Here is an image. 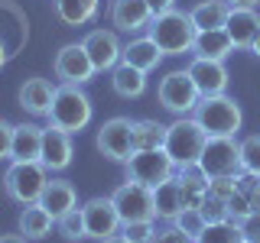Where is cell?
I'll list each match as a JSON object with an SVG mask.
<instances>
[{
	"mask_svg": "<svg viewBox=\"0 0 260 243\" xmlns=\"http://www.w3.org/2000/svg\"><path fill=\"white\" fill-rule=\"evenodd\" d=\"M195 23L189 10H166L159 16H153L150 26H146V36L159 46L162 55H182V52H192V43H195Z\"/></svg>",
	"mask_w": 260,
	"mask_h": 243,
	"instance_id": "1",
	"label": "cell"
},
{
	"mask_svg": "<svg viewBox=\"0 0 260 243\" xmlns=\"http://www.w3.org/2000/svg\"><path fill=\"white\" fill-rule=\"evenodd\" d=\"M91 117H94V104H91V97L81 91V85H59L55 101H52L49 117H46L49 124L75 136L91 124Z\"/></svg>",
	"mask_w": 260,
	"mask_h": 243,
	"instance_id": "2",
	"label": "cell"
},
{
	"mask_svg": "<svg viewBox=\"0 0 260 243\" xmlns=\"http://www.w3.org/2000/svg\"><path fill=\"white\" fill-rule=\"evenodd\" d=\"M195 124L205 130V136H238V130L244 124L241 104L228 94H215V97H202L192 110Z\"/></svg>",
	"mask_w": 260,
	"mask_h": 243,
	"instance_id": "3",
	"label": "cell"
},
{
	"mask_svg": "<svg viewBox=\"0 0 260 243\" xmlns=\"http://www.w3.org/2000/svg\"><path fill=\"white\" fill-rule=\"evenodd\" d=\"M205 130L195 124V117H176L173 124H166V143L162 149L169 152V159L176 166H199V156L205 149Z\"/></svg>",
	"mask_w": 260,
	"mask_h": 243,
	"instance_id": "4",
	"label": "cell"
},
{
	"mask_svg": "<svg viewBox=\"0 0 260 243\" xmlns=\"http://www.w3.org/2000/svg\"><path fill=\"white\" fill-rule=\"evenodd\" d=\"M46 182H49V169L43 162H10L4 175V188H7V198L16 201V205H39L46 191Z\"/></svg>",
	"mask_w": 260,
	"mask_h": 243,
	"instance_id": "5",
	"label": "cell"
},
{
	"mask_svg": "<svg viewBox=\"0 0 260 243\" xmlns=\"http://www.w3.org/2000/svg\"><path fill=\"white\" fill-rule=\"evenodd\" d=\"M199 169L208 178H238L244 172L241 166V143L234 136H208L205 149L199 156Z\"/></svg>",
	"mask_w": 260,
	"mask_h": 243,
	"instance_id": "6",
	"label": "cell"
},
{
	"mask_svg": "<svg viewBox=\"0 0 260 243\" xmlns=\"http://www.w3.org/2000/svg\"><path fill=\"white\" fill-rule=\"evenodd\" d=\"M156 97L173 117H192L195 104L202 101V94H199V88H195L189 71H169V75L159 81Z\"/></svg>",
	"mask_w": 260,
	"mask_h": 243,
	"instance_id": "7",
	"label": "cell"
},
{
	"mask_svg": "<svg viewBox=\"0 0 260 243\" xmlns=\"http://www.w3.org/2000/svg\"><path fill=\"white\" fill-rule=\"evenodd\" d=\"M124 169L130 182H140L146 188H156L159 182L176 175V162L169 159L166 149H140L124 162Z\"/></svg>",
	"mask_w": 260,
	"mask_h": 243,
	"instance_id": "8",
	"label": "cell"
},
{
	"mask_svg": "<svg viewBox=\"0 0 260 243\" xmlns=\"http://www.w3.org/2000/svg\"><path fill=\"white\" fill-rule=\"evenodd\" d=\"M114 208H117L120 221L130 224V221H156V205H153V188H146L140 182H127L120 188H114L111 194Z\"/></svg>",
	"mask_w": 260,
	"mask_h": 243,
	"instance_id": "9",
	"label": "cell"
},
{
	"mask_svg": "<svg viewBox=\"0 0 260 243\" xmlns=\"http://www.w3.org/2000/svg\"><path fill=\"white\" fill-rule=\"evenodd\" d=\"M98 152L111 162H127L134 156V120L130 117H111L98 130Z\"/></svg>",
	"mask_w": 260,
	"mask_h": 243,
	"instance_id": "10",
	"label": "cell"
},
{
	"mask_svg": "<svg viewBox=\"0 0 260 243\" xmlns=\"http://www.w3.org/2000/svg\"><path fill=\"white\" fill-rule=\"evenodd\" d=\"M52 68H55V78H59L62 85H88V81L98 75L91 59H88V49L81 43L62 46L59 52H55Z\"/></svg>",
	"mask_w": 260,
	"mask_h": 243,
	"instance_id": "11",
	"label": "cell"
},
{
	"mask_svg": "<svg viewBox=\"0 0 260 243\" xmlns=\"http://www.w3.org/2000/svg\"><path fill=\"white\" fill-rule=\"evenodd\" d=\"M81 217H85V233L98 243L114 237V233H120V227H124L111 198H88L81 205Z\"/></svg>",
	"mask_w": 260,
	"mask_h": 243,
	"instance_id": "12",
	"label": "cell"
},
{
	"mask_svg": "<svg viewBox=\"0 0 260 243\" xmlns=\"http://www.w3.org/2000/svg\"><path fill=\"white\" fill-rule=\"evenodd\" d=\"M81 46L88 49V59H91L98 75L114 71L120 65V55H124V46H120V39H117L114 29H91L81 39Z\"/></svg>",
	"mask_w": 260,
	"mask_h": 243,
	"instance_id": "13",
	"label": "cell"
},
{
	"mask_svg": "<svg viewBox=\"0 0 260 243\" xmlns=\"http://www.w3.org/2000/svg\"><path fill=\"white\" fill-rule=\"evenodd\" d=\"M185 71L192 75V81H195V88H199V94H202V97L228 94V68H224V62H218V59H202V55H195Z\"/></svg>",
	"mask_w": 260,
	"mask_h": 243,
	"instance_id": "14",
	"label": "cell"
},
{
	"mask_svg": "<svg viewBox=\"0 0 260 243\" xmlns=\"http://www.w3.org/2000/svg\"><path fill=\"white\" fill-rule=\"evenodd\" d=\"M55 91L59 88L52 85L49 78H26L20 85V91H16V101H20V107L32 113V117H49V107H52V101H55Z\"/></svg>",
	"mask_w": 260,
	"mask_h": 243,
	"instance_id": "15",
	"label": "cell"
},
{
	"mask_svg": "<svg viewBox=\"0 0 260 243\" xmlns=\"http://www.w3.org/2000/svg\"><path fill=\"white\" fill-rule=\"evenodd\" d=\"M39 162L49 172H65L72 166V133L49 124L43 130V156H39Z\"/></svg>",
	"mask_w": 260,
	"mask_h": 243,
	"instance_id": "16",
	"label": "cell"
},
{
	"mask_svg": "<svg viewBox=\"0 0 260 243\" xmlns=\"http://www.w3.org/2000/svg\"><path fill=\"white\" fill-rule=\"evenodd\" d=\"M224 32L231 36L234 49H250V43L260 32V13L254 7H231L224 20Z\"/></svg>",
	"mask_w": 260,
	"mask_h": 243,
	"instance_id": "17",
	"label": "cell"
},
{
	"mask_svg": "<svg viewBox=\"0 0 260 243\" xmlns=\"http://www.w3.org/2000/svg\"><path fill=\"white\" fill-rule=\"evenodd\" d=\"M153 13L146 0H111V23L120 32H146Z\"/></svg>",
	"mask_w": 260,
	"mask_h": 243,
	"instance_id": "18",
	"label": "cell"
},
{
	"mask_svg": "<svg viewBox=\"0 0 260 243\" xmlns=\"http://www.w3.org/2000/svg\"><path fill=\"white\" fill-rule=\"evenodd\" d=\"M43 130L39 124H13L10 162H39L43 156Z\"/></svg>",
	"mask_w": 260,
	"mask_h": 243,
	"instance_id": "19",
	"label": "cell"
},
{
	"mask_svg": "<svg viewBox=\"0 0 260 243\" xmlns=\"http://www.w3.org/2000/svg\"><path fill=\"white\" fill-rule=\"evenodd\" d=\"M39 205H43L49 214L59 221L62 214H69L72 208H78V194H75V185L69 182V178H49L46 182V191L43 198H39Z\"/></svg>",
	"mask_w": 260,
	"mask_h": 243,
	"instance_id": "20",
	"label": "cell"
},
{
	"mask_svg": "<svg viewBox=\"0 0 260 243\" xmlns=\"http://www.w3.org/2000/svg\"><path fill=\"white\" fill-rule=\"evenodd\" d=\"M166 59V55L159 52V46L153 43L150 36H137V39H130V43L124 46V55H120V62H127V65H134V68H140L150 75L156 65Z\"/></svg>",
	"mask_w": 260,
	"mask_h": 243,
	"instance_id": "21",
	"label": "cell"
},
{
	"mask_svg": "<svg viewBox=\"0 0 260 243\" xmlns=\"http://www.w3.org/2000/svg\"><path fill=\"white\" fill-rule=\"evenodd\" d=\"M176 182L182 188V208H202L208 191V175L199 166H176Z\"/></svg>",
	"mask_w": 260,
	"mask_h": 243,
	"instance_id": "22",
	"label": "cell"
},
{
	"mask_svg": "<svg viewBox=\"0 0 260 243\" xmlns=\"http://www.w3.org/2000/svg\"><path fill=\"white\" fill-rule=\"evenodd\" d=\"M192 52L202 55V59H218V62H224L228 55L234 52V43H231V36H228L224 29H202V32H195Z\"/></svg>",
	"mask_w": 260,
	"mask_h": 243,
	"instance_id": "23",
	"label": "cell"
},
{
	"mask_svg": "<svg viewBox=\"0 0 260 243\" xmlns=\"http://www.w3.org/2000/svg\"><path fill=\"white\" fill-rule=\"evenodd\" d=\"M111 88L117 97H124V101H130V97H143L146 91V71L134 68V65L120 62L117 68L111 71Z\"/></svg>",
	"mask_w": 260,
	"mask_h": 243,
	"instance_id": "24",
	"label": "cell"
},
{
	"mask_svg": "<svg viewBox=\"0 0 260 243\" xmlns=\"http://www.w3.org/2000/svg\"><path fill=\"white\" fill-rule=\"evenodd\" d=\"M52 7L65 26H85V23H91L98 16L101 0H52Z\"/></svg>",
	"mask_w": 260,
	"mask_h": 243,
	"instance_id": "25",
	"label": "cell"
},
{
	"mask_svg": "<svg viewBox=\"0 0 260 243\" xmlns=\"http://www.w3.org/2000/svg\"><path fill=\"white\" fill-rule=\"evenodd\" d=\"M153 205H156L159 221H173L179 211H182V188H179L176 175L166 178V182H159L156 188H153Z\"/></svg>",
	"mask_w": 260,
	"mask_h": 243,
	"instance_id": "26",
	"label": "cell"
},
{
	"mask_svg": "<svg viewBox=\"0 0 260 243\" xmlns=\"http://www.w3.org/2000/svg\"><path fill=\"white\" fill-rule=\"evenodd\" d=\"M52 224H55V217L49 214L43 205H26V208H23V214H20V233L26 240L49 237V233H52Z\"/></svg>",
	"mask_w": 260,
	"mask_h": 243,
	"instance_id": "27",
	"label": "cell"
},
{
	"mask_svg": "<svg viewBox=\"0 0 260 243\" xmlns=\"http://www.w3.org/2000/svg\"><path fill=\"white\" fill-rule=\"evenodd\" d=\"M228 10L231 7L224 4V0H199V4L189 10L195 29H224V20H228Z\"/></svg>",
	"mask_w": 260,
	"mask_h": 243,
	"instance_id": "28",
	"label": "cell"
},
{
	"mask_svg": "<svg viewBox=\"0 0 260 243\" xmlns=\"http://www.w3.org/2000/svg\"><path fill=\"white\" fill-rule=\"evenodd\" d=\"M166 143V124L159 120H134V149H162Z\"/></svg>",
	"mask_w": 260,
	"mask_h": 243,
	"instance_id": "29",
	"label": "cell"
},
{
	"mask_svg": "<svg viewBox=\"0 0 260 243\" xmlns=\"http://www.w3.org/2000/svg\"><path fill=\"white\" fill-rule=\"evenodd\" d=\"M195 243H244V233L238 221H218L205 224V230L195 237Z\"/></svg>",
	"mask_w": 260,
	"mask_h": 243,
	"instance_id": "30",
	"label": "cell"
},
{
	"mask_svg": "<svg viewBox=\"0 0 260 243\" xmlns=\"http://www.w3.org/2000/svg\"><path fill=\"white\" fill-rule=\"evenodd\" d=\"M55 227H59V233L65 240H85L88 233H85V217H81V208H72L69 214H62L59 221H55Z\"/></svg>",
	"mask_w": 260,
	"mask_h": 243,
	"instance_id": "31",
	"label": "cell"
},
{
	"mask_svg": "<svg viewBox=\"0 0 260 243\" xmlns=\"http://www.w3.org/2000/svg\"><path fill=\"white\" fill-rule=\"evenodd\" d=\"M169 224H176L179 230H182V233H189L192 240L199 237L202 230H205V217H202V211H199V208H182V211H179V214H176Z\"/></svg>",
	"mask_w": 260,
	"mask_h": 243,
	"instance_id": "32",
	"label": "cell"
},
{
	"mask_svg": "<svg viewBox=\"0 0 260 243\" xmlns=\"http://www.w3.org/2000/svg\"><path fill=\"white\" fill-rule=\"evenodd\" d=\"M241 166L247 175H260V133L241 140Z\"/></svg>",
	"mask_w": 260,
	"mask_h": 243,
	"instance_id": "33",
	"label": "cell"
},
{
	"mask_svg": "<svg viewBox=\"0 0 260 243\" xmlns=\"http://www.w3.org/2000/svg\"><path fill=\"white\" fill-rule=\"evenodd\" d=\"M202 217H205V224H218V221H231L228 217V201L218 198V194L205 191V198H202Z\"/></svg>",
	"mask_w": 260,
	"mask_h": 243,
	"instance_id": "34",
	"label": "cell"
},
{
	"mask_svg": "<svg viewBox=\"0 0 260 243\" xmlns=\"http://www.w3.org/2000/svg\"><path fill=\"white\" fill-rule=\"evenodd\" d=\"M120 233L134 243H150V237L156 233V221H130L120 227Z\"/></svg>",
	"mask_w": 260,
	"mask_h": 243,
	"instance_id": "35",
	"label": "cell"
},
{
	"mask_svg": "<svg viewBox=\"0 0 260 243\" xmlns=\"http://www.w3.org/2000/svg\"><path fill=\"white\" fill-rule=\"evenodd\" d=\"M238 188L247 194L250 211H260V175H247V172H241V175H238Z\"/></svg>",
	"mask_w": 260,
	"mask_h": 243,
	"instance_id": "36",
	"label": "cell"
},
{
	"mask_svg": "<svg viewBox=\"0 0 260 243\" xmlns=\"http://www.w3.org/2000/svg\"><path fill=\"white\" fill-rule=\"evenodd\" d=\"M150 243H195L189 233H182L176 224H166V227H159L156 233L150 237Z\"/></svg>",
	"mask_w": 260,
	"mask_h": 243,
	"instance_id": "37",
	"label": "cell"
},
{
	"mask_svg": "<svg viewBox=\"0 0 260 243\" xmlns=\"http://www.w3.org/2000/svg\"><path fill=\"white\" fill-rule=\"evenodd\" d=\"M247 214H250V201H247V194L238 188L228 198V217H231V221H244Z\"/></svg>",
	"mask_w": 260,
	"mask_h": 243,
	"instance_id": "38",
	"label": "cell"
},
{
	"mask_svg": "<svg viewBox=\"0 0 260 243\" xmlns=\"http://www.w3.org/2000/svg\"><path fill=\"white\" fill-rule=\"evenodd\" d=\"M241 224V233H244V240L247 243H260V211H250L244 221H238Z\"/></svg>",
	"mask_w": 260,
	"mask_h": 243,
	"instance_id": "39",
	"label": "cell"
},
{
	"mask_svg": "<svg viewBox=\"0 0 260 243\" xmlns=\"http://www.w3.org/2000/svg\"><path fill=\"white\" fill-rule=\"evenodd\" d=\"M10 146H13V124L0 117V159H10Z\"/></svg>",
	"mask_w": 260,
	"mask_h": 243,
	"instance_id": "40",
	"label": "cell"
},
{
	"mask_svg": "<svg viewBox=\"0 0 260 243\" xmlns=\"http://www.w3.org/2000/svg\"><path fill=\"white\" fill-rule=\"evenodd\" d=\"M146 7H150V13H153V16H159V13L173 10V7H176V0H146Z\"/></svg>",
	"mask_w": 260,
	"mask_h": 243,
	"instance_id": "41",
	"label": "cell"
},
{
	"mask_svg": "<svg viewBox=\"0 0 260 243\" xmlns=\"http://www.w3.org/2000/svg\"><path fill=\"white\" fill-rule=\"evenodd\" d=\"M0 243H29L23 233H0Z\"/></svg>",
	"mask_w": 260,
	"mask_h": 243,
	"instance_id": "42",
	"label": "cell"
},
{
	"mask_svg": "<svg viewBox=\"0 0 260 243\" xmlns=\"http://www.w3.org/2000/svg\"><path fill=\"white\" fill-rule=\"evenodd\" d=\"M224 4H228V7H254V10H257L260 0H224Z\"/></svg>",
	"mask_w": 260,
	"mask_h": 243,
	"instance_id": "43",
	"label": "cell"
},
{
	"mask_svg": "<svg viewBox=\"0 0 260 243\" xmlns=\"http://www.w3.org/2000/svg\"><path fill=\"white\" fill-rule=\"evenodd\" d=\"M101 243H134V240H127L124 233H114V237H108V240H101Z\"/></svg>",
	"mask_w": 260,
	"mask_h": 243,
	"instance_id": "44",
	"label": "cell"
},
{
	"mask_svg": "<svg viewBox=\"0 0 260 243\" xmlns=\"http://www.w3.org/2000/svg\"><path fill=\"white\" fill-rule=\"evenodd\" d=\"M250 52H254L257 59H260V32H257V39H254V43H250Z\"/></svg>",
	"mask_w": 260,
	"mask_h": 243,
	"instance_id": "45",
	"label": "cell"
},
{
	"mask_svg": "<svg viewBox=\"0 0 260 243\" xmlns=\"http://www.w3.org/2000/svg\"><path fill=\"white\" fill-rule=\"evenodd\" d=\"M7 65V46H4V39H0V68Z\"/></svg>",
	"mask_w": 260,
	"mask_h": 243,
	"instance_id": "46",
	"label": "cell"
},
{
	"mask_svg": "<svg viewBox=\"0 0 260 243\" xmlns=\"http://www.w3.org/2000/svg\"><path fill=\"white\" fill-rule=\"evenodd\" d=\"M244 243H247V240H244Z\"/></svg>",
	"mask_w": 260,
	"mask_h": 243,
	"instance_id": "47",
	"label": "cell"
}]
</instances>
